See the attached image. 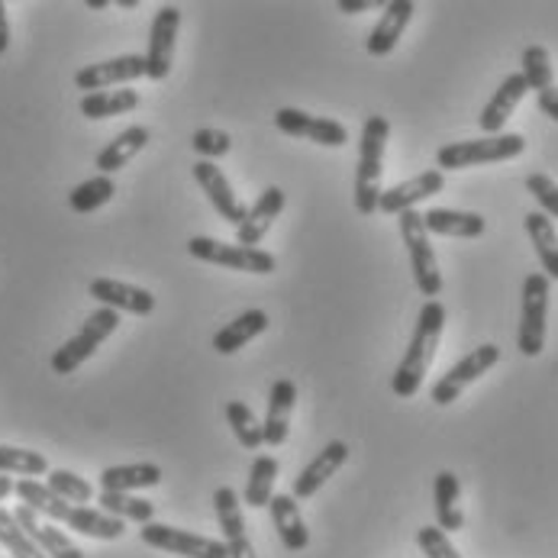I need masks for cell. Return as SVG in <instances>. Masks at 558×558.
Returning a JSON list of instances; mask_svg holds the SVG:
<instances>
[{"mask_svg": "<svg viewBox=\"0 0 558 558\" xmlns=\"http://www.w3.org/2000/svg\"><path fill=\"white\" fill-rule=\"evenodd\" d=\"M442 329H446V307L439 301H426L420 307V317H416V326H413L410 345H407L398 372L391 378V391L400 400H410L420 395V388H423V381L429 375V365L436 359Z\"/></svg>", "mask_w": 558, "mask_h": 558, "instance_id": "6da1fadb", "label": "cell"}, {"mask_svg": "<svg viewBox=\"0 0 558 558\" xmlns=\"http://www.w3.org/2000/svg\"><path fill=\"white\" fill-rule=\"evenodd\" d=\"M391 136V123L385 117H368L362 126L359 165H355V207L362 217H372L381 201V171H385V146Z\"/></svg>", "mask_w": 558, "mask_h": 558, "instance_id": "7a4b0ae2", "label": "cell"}, {"mask_svg": "<svg viewBox=\"0 0 558 558\" xmlns=\"http://www.w3.org/2000/svg\"><path fill=\"white\" fill-rule=\"evenodd\" d=\"M526 153V140L520 133H500V136H481V140H465V143H449L436 153L439 171H462L475 165H490V161H510Z\"/></svg>", "mask_w": 558, "mask_h": 558, "instance_id": "3957f363", "label": "cell"}, {"mask_svg": "<svg viewBox=\"0 0 558 558\" xmlns=\"http://www.w3.org/2000/svg\"><path fill=\"white\" fill-rule=\"evenodd\" d=\"M117 326H120V314H117V311L97 307L90 317L81 323L78 332L52 352V359H49L52 372H56V375H75L81 365H84V362H87V359L117 332Z\"/></svg>", "mask_w": 558, "mask_h": 558, "instance_id": "277c9868", "label": "cell"}, {"mask_svg": "<svg viewBox=\"0 0 558 558\" xmlns=\"http://www.w3.org/2000/svg\"><path fill=\"white\" fill-rule=\"evenodd\" d=\"M400 223V240L410 252V271H413V281H416V291L429 301L439 298L442 291V275H439V262H436V252L429 245V233L423 227V214L420 210H407L398 217Z\"/></svg>", "mask_w": 558, "mask_h": 558, "instance_id": "5b68a950", "label": "cell"}, {"mask_svg": "<svg viewBox=\"0 0 558 558\" xmlns=\"http://www.w3.org/2000/svg\"><path fill=\"white\" fill-rule=\"evenodd\" d=\"M549 278L543 271H533L523 278V317L517 332V349L526 359L543 355L546 349V319H549Z\"/></svg>", "mask_w": 558, "mask_h": 558, "instance_id": "8992f818", "label": "cell"}, {"mask_svg": "<svg viewBox=\"0 0 558 558\" xmlns=\"http://www.w3.org/2000/svg\"><path fill=\"white\" fill-rule=\"evenodd\" d=\"M187 252L197 258V262H207V265H220V268H230V271H245V275H271L278 268V258L265 248H245L240 242H220L210 240V236H194L187 242Z\"/></svg>", "mask_w": 558, "mask_h": 558, "instance_id": "52a82bcc", "label": "cell"}, {"mask_svg": "<svg viewBox=\"0 0 558 558\" xmlns=\"http://www.w3.org/2000/svg\"><path fill=\"white\" fill-rule=\"evenodd\" d=\"M140 539L153 549L171 553L181 558H230V546L223 539H210V536H197L187 530H174L168 523H146L140 530Z\"/></svg>", "mask_w": 558, "mask_h": 558, "instance_id": "ba28073f", "label": "cell"}, {"mask_svg": "<svg viewBox=\"0 0 558 558\" xmlns=\"http://www.w3.org/2000/svg\"><path fill=\"white\" fill-rule=\"evenodd\" d=\"M497 362H500V349H497L494 342H484L478 349H472L469 355H462V359L433 385L429 398L436 400L439 407H449L452 400L462 398V391H465L469 385H475L481 375H487Z\"/></svg>", "mask_w": 558, "mask_h": 558, "instance_id": "9c48e42d", "label": "cell"}, {"mask_svg": "<svg viewBox=\"0 0 558 558\" xmlns=\"http://www.w3.org/2000/svg\"><path fill=\"white\" fill-rule=\"evenodd\" d=\"M275 126L284 136L311 140V143L329 146V149H339V146L349 143V130L339 120H332V117H314V113H304L298 107H281L275 113Z\"/></svg>", "mask_w": 558, "mask_h": 558, "instance_id": "30bf717a", "label": "cell"}, {"mask_svg": "<svg viewBox=\"0 0 558 558\" xmlns=\"http://www.w3.org/2000/svg\"><path fill=\"white\" fill-rule=\"evenodd\" d=\"M178 26H181V10L174 3L159 7L153 29H149V49H146V78L149 81H165L171 75Z\"/></svg>", "mask_w": 558, "mask_h": 558, "instance_id": "8fae6325", "label": "cell"}, {"mask_svg": "<svg viewBox=\"0 0 558 558\" xmlns=\"http://www.w3.org/2000/svg\"><path fill=\"white\" fill-rule=\"evenodd\" d=\"M194 181L204 187V194H207V201H210V207L227 220V223H233L236 230L242 227V220H245V207H242V201L236 197V191H233V184L227 181V174H223V168L217 165V161H204L197 159L194 161Z\"/></svg>", "mask_w": 558, "mask_h": 558, "instance_id": "7c38bea8", "label": "cell"}, {"mask_svg": "<svg viewBox=\"0 0 558 558\" xmlns=\"http://www.w3.org/2000/svg\"><path fill=\"white\" fill-rule=\"evenodd\" d=\"M87 294L100 304V307H110L117 314H133V317H149L156 311V298L153 291L146 288H136V284H126V281H117V278H94Z\"/></svg>", "mask_w": 558, "mask_h": 558, "instance_id": "4fadbf2b", "label": "cell"}, {"mask_svg": "<svg viewBox=\"0 0 558 558\" xmlns=\"http://www.w3.org/2000/svg\"><path fill=\"white\" fill-rule=\"evenodd\" d=\"M146 78V56H117V59H107V62H97V65H84L78 75H75V84L78 90H87V94H97V90H107L113 84H130V81Z\"/></svg>", "mask_w": 558, "mask_h": 558, "instance_id": "5bb4252c", "label": "cell"}, {"mask_svg": "<svg viewBox=\"0 0 558 558\" xmlns=\"http://www.w3.org/2000/svg\"><path fill=\"white\" fill-rule=\"evenodd\" d=\"M442 187H446V174H442L439 168L420 171V174H413L410 181L395 184L391 191H381L378 210H381V214H395V217H400V214H407V210H416L420 201L439 194Z\"/></svg>", "mask_w": 558, "mask_h": 558, "instance_id": "9a60e30c", "label": "cell"}, {"mask_svg": "<svg viewBox=\"0 0 558 558\" xmlns=\"http://www.w3.org/2000/svg\"><path fill=\"white\" fill-rule=\"evenodd\" d=\"M345 462H349V446H345L342 439H332V442H326L317 456H314V459H311V462H307V465L298 472L294 487H291L294 500H311L319 487L332 478V475H336V472H339Z\"/></svg>", "mask_w": 558, "mask_h": 558, "instance_id": "2e32d148", "label": "cell"}, {"mask_svg": "<svg viewBox=\"0 0 558 558\" xmlns=\"http://www.w3.org/2000/svg\"><path fill=\"white\" fill-rule=\"evenodd\" d=\"M284 204H288V194H284L278 184H268V187L258 194V201L248 207L242 227L236 230V242L245 245V248H258V242L268 236V230H271L275 220L281 217Z\"/></svg>", "mask_w": 558, "mask_h": 558, "instance_id": "e0dca14e", "label": "cell"}, {"mask_svg": "<svg viewBox=\"0 0 558 558\" xmlns=\"http://www.w3.org/2000/svg\"><path fill=\"white\" fill-rule=\"evenodd\" d=\"M13 517H16V523L26 530V536L46 553L49 558H84L78 546L69 539V533L65 530H59L56 523H46L36 510H29L26 504H20L16 510H13Z\"/></svg>", "mask_w": 558, "mask_h": 558, "instance_id": "ac0fdd59", "label": "cell"}, {"mask_svg": "<svg viewBox=\"0 0 558 558\" xmlns=\"http://www.w3.org/2000/svg\"><path fill=\"white\" fill-rule=\"evenodd\" d=\"M526 90H530V84H526V78H523L520 72H513V75H507V78L500 81V87L494 90V97H490V100L484 104V110H481V130H484L487 136H500L504 126H507V120L513 117L517 104L526 97Z\"/></svg>", "mask_w": 558, "mask_h": 558, "instance_id": "d6986e66", "label": "cell"}, {"mask_svg": "<svg viewBox=\"0 0 558 558\" xmlns=\"http://www.w3.org/2000/svg\"><path fill=\"white\" fill-rule=\"evenodd\" d=\"M413 13H416V3L413 0H391V3H385V13L375 23V29L368 33V43H365L368 56H375V59L391 56L398 49L403 29L410 26Z\"/></svg>", "mask_w": 558, "mask_h": 558, "instance_id": "ffe728a7", "label": "cell"}, {"mask_svg": "<svg viewBox=\"0 0 558 558\" xmlns=\"http://www.w3.org/2000/svg\"><path fill=\"white\" fill-rule=\"evenodd\" d=\"M294 403H298V385L291 378H278L271 385V395H268V416L262 423V433H265V446L268 449H278V446L288 442Z\"/></svg>", "mask_w": 558, "mask_h": 558, "instance_id": "44dd1931", "label": "cell"}, {"mask_svg": "<svg viewBox=\"0 0 558 558\" xmlns=\"http://www.w3.org/2000/svg\"><path fill=\"white\" fill-rule=\"evenodd\" d=\"M423 227L429 236H452V240H478L487 230V220L475 210H449V207H429L423 214Z\"/></svg>", "mask_w": 558, "mask_h": 558, "instance_id": "7402d4cb", "label": "cell"}, {"mask_svg": "<svg viewBox=\"0 0 558 558\" xmlns=\"http://www.w3.org/2000/svg\"><path fill=\"white\" fill-rule=\"evenodd\" d=\"M268 513H271V523L284 543L288 553H301L311 546V530L301 517V507L294 500V494H275L271 504H268Z\"/></svg>", "mask_w": 558, "mask_h": 558, "instance_id": "603a6c76", "label": "cell"}, {"mask_svg": "<svg viewBox=\"0 0 558 558\" xmlns=\"http://www.w3.org/2000/svg\"><path fill=\"white\" fill-rule=\"evenodd\" d=\"M149 143H153L149 126H126L120 136H113V143H107V146L97 153L94 165L100 168V174H113V171L126 168V165L136 159Z\"/></svg>", "mask_w": 558, "mask_h": 558, "instance_id": "cb8c5ba5", "label": "cell"}, {"mask_svg": "<svg viewBox=\"0 0 558 558\" xmlns=\"http://www.w3.org/2000/svg\"><path fill=\"white\" fill-rule=\"evenodd\" d=\"M459 494L462 484L452 472H439L436 484H433V500H436V526L442 533H459L465 526V513L459 507Z\"/></svg>", "mask_w": 558, "mask_h": 558, "instance_id": "d4e9b609", "label": "cell"}, {"mask_svg": "<svg viewBox=\"0 0 558 558\" xmlns=\"http://www.w3.org/2000/svg\"><path fill=\"white\" fill-rule=\"evenodd\" d=\"M265 329H268V314L258 311V307H252V311L240 314L233 323H227V326L214 336V349H217L220 355H233V352H240L242 345H248L255 336H262Z\"/></svg>", "mask_w": 558, "mask_h": 558, "instance_id": "484cf974", "label": "cell"}, {"mask_svg": "<svg viewBox=\"0 0 558 558\" xmlns=\"http://www.w3.org/2000/svg\"><path fill=\"white\" fill-rule=\"evenodd\" d=\"M161 481V469L156 462H136V465H110L100 472V490L133 494L143 487H156Z\"/></svg>", "mask_w": 558, "mask_h": 558, "instance_id": "4316f807", "label": "cell"}, {"mask_svg": "<svg viewBox=\"0 0 558 558\" xmlns=\"http://www.w3.org/2000/svg\"><path fill=\"white\" fill-rule=\"evenodd\" d=\"M523 223H526V233H530V240H533V248H536V255H539V265H543V275L549 278V281H558V233H556V223L543 214V210H533V214H526L523 217Z\"/></svg>", "mask_w": 558, "mask_h": 558, "instance_id": "83f0119b", "label": "cell"}, {"mask_svg": "<svg viewBox=\"0 0 558 558\" xmlns=\"http://www.w3.org/2000/svg\"><path fill=\"white\" fill-rule=\"evenodd\" d=\"M16 497H20V504H26L29 510H36V513L46 517L49 523H65L69 510L75 507V504L62 500L59 494H52L49 484H43V481L36 478L16 481Z\"/></svg>", "mask_w": 558, "mask_h": 558, "instance_id": "f1b7e54d", "label": "cell"}, {"mask_svg": "<svg viewBox=\"0 0 558 558\" xmlns=\"http://www.w3.org/2000/svg\"><path fill=\"white\" fill-rule=\"evenodd\" d=\"M65 526L75 530L81 536H90V539H104V543H113V539H123L126 533V523L104 513V510H94V507H72L69 517H65Z\"/></svg>", "mask_w": 558, "mask_h": 558, "instance_id": "f546056e", "label": "cell"}, {"mask_svg": "<svg viewBox=\"0 0 558 558\" xmlns=\"http://www.w3.org/2000/svg\"><path fill=\"white\" fill-rule=\"evenodd\" d=\"M78 107L87 120H110V117H123V113H130V110H136V107H140V90H133V87H120V90H97V94H84Z\"/></svg>", "mask_w": 558, "mask_h": 558, "instance_id": "4dcf8cb0", "label": "cell"}, {"mask_svg": "<svg viewBox=\"0 0 558 558\" xmlns=\"http://www.w3.org/2000/svg\"><path fill=\"white\" fill-rule=\"evenodd\" d=\"M275 478H278V459L275 456H258L248 469V484L242 494V504L252 510H262L275 497Z\"/></svg>", "mask_w": 558, "mask_h": 558, "instance_id": "1f68e13d", "label": "cell"}, {"mask_svg": "<svg viewBox=\"0 0 558 558\" xmlns=\"http://www.w3.org/2000/svg\"><path fill=\"white\" fill-rule=\"evenodd\" d=\"M100 510L123 520V523H153L156 520V504L153 500H143V497H133V494H117V490H100Z\"/></svg>", "mask_w": 558, "mask_h": 558, "instance_id": "d6a6232c", "label": "cell"}, {"mask_svg": "<svg viewBox=\"0 0 558 558\" xmlns=\"http://www.w3.org/2000/svg\"><path fill=\"white\" fill-rule=\"evenodd\" d=\"M214 510H217V520H220V530H223V543L248 536L245 517H242V497L230 484L214 490Z\"/></svg>", "mask_w": 558, "mask_h": 558, "instance_id": "836d02e7", "label": "cell"}, {"mask_svg": "<svg viewBox=\"0 0 558 558\" xmlns=\"http://www.w3.org/2000/svg\"><path fill=\"white\" fill-rule=\"evenodd\" d=\"M113 194H117L113 178H110V174H94V178L81 181L78 187L69 194V207H72L75 214H94V210H100L104 204H110Z\"/></svg>", "mask_w": 558, "mask_h": 558, "instance_id": "e575fe53", "label": "cell"}, {"mask_svg": "<svg viewBox=\"0 0 558 558\" xmlns=\"http://www.w3.org/2000/svg\"><path fill=\"white\" fill-rule=\"evenodd\" d=\"M49 462L43 452L33 449H16V446H0V475H20V478H39L49 475Z\"/></svg>", "mask_w": 558, "mask_h": 558, "instance_id": "d590c367", "label": "cell"}, {"mask_svg": "<svg viewBox=\"0 0 558 558\" xmlns=\"http://www.w3.org/2000/svg\"><path fill=\"white\" fill-rule=\"evenodd\" d=\"M227 420H230V429H233V436H236V442H240L242 449H258V446H265L262 420L252 413L248 403L230 400V403H227Z\"/></svg>", "mask_w": 558, "mask_h": 558, "instance_id": "8d00e7d4", "label": "cell"}, {"mask_svg": "<svg viewBox=\"0 0 558 558\" xmlns=\"http://www.w3.org/2000/svg\"><path fill=\"white\" fill-rule=\"evenodd\" d=\"M0 546L13 558H49L26 536V530L16 523L13 510H3V507H0Z\"/></svg>", "mask_w": 558, "mask_h": 558, "instance_id": "74e56055", "label": "cell"}, {"mask_svg": "<svg viewBox=\"0 0 558 558\" xmlns=\"http://www.w3.org/2000/svg\"><path fill=\"white\" fill-rule=\"evenodd\" d=\"M520 75L526 78L530 84V90H536V94H543V90H549V87H556V81H553V59H549V49L546 46H526L523 49V69H520Z\"/></svg>", "mask_w": 558, "mask_h": 558, "instance_id": "f35d334b", "label": "cell"}, {"mask_svg": "<svg viewBox=\"0 0 558 558\" xmlns=\"http://www.w3.org/2000/svg\"><path fill=\"white\" fill-rule=\"evenodd\" d=\"M46 484H49L52 494H59L62 500H69L75 507H84V504L94 500V484L87 478H81V475H75V472H69V469H52Z\"/></svg>", "mask_w": 558, "mask_h": 558, "instance_id": "ab89813d", "label": "cell"}, {"mask_svg": "<svg viewBox=\"0 0 558 558\" xmlns=\"http://www.w3.org/2000/svg\"><path fill=\"white\" fill-rule=\"evenodd\" d=\"M191 149L201 156L204 161H217L223 159L230 149H233V140H230V133H223V130H210V126H204V130H194V136H191Z\"/></svg>", "mask_w": 558, "mask_h": 558, "instance_id": "60d3db41", "label": "cell"}, {"mask_svg": "<svg viewBox=\"0 0 558 558\" xmlns=\"http://www.w3.org/2000/svg\"><path fill=\"white\" fill-rule=\"evenodd\" d=\"M526 191L536 197L539 210H543L549 220H558V184L549 174H543V171L526 174Z\"/></svg>", "mask_w": 558, "mask_h": 558, "instance_id": "b9f144b4", "label": "cell"}, {"mask_svg": "<svg viewBox=\"0 0 558 558\" xmlns=\"http://www.w3.org/2000/svg\"><path fill=\"white\" fill-rule=\"evenodd\" d=\"M416 546L423 549L426 558H462L459 549L449 543V533H442L439 526H420L416 530Z\"/></svg>", "mask_w": 558, "mask_h": 558, "instance_id": "7bdbcfd3", "label": "cell"}, {"mask_svg": "<svg viewBox=\"0 0 558 558\" xmlns=\"http://www.w3.org/2000/svg\"><path fill=\"white\" fill-rule=\"evenodd\" d=\"M536 100H539V110H543L549 120H556L558 123V87H549V90L536 94Z\"/></svg>", "mask_w": 558, "mask_h": 558, "instance_id": "ee69618b", "label": "cell"}, {"mask_svg": "<svg viewBox=\"0 0 558 558\" xmlns=\"http://www.w3.org/2000/svg\"><path fill=\"white\" fill-rule=\"evenodd\" d=\"M227 546H230V558H258L255 556V546H252V539H248V536L233 539V543H227Z\"/></svg>", "mask_w": 558, "mask_h": 558, "instance_id": "f6af8a7d", "label": "cell"}, {"mask_svg": "<svg viewBox=\"0 0 558 558\" xmlns=\"http://www.w3.org/2000/svg\"><path fill=\"white\" fill-rule=\"evenodd\" d=\"M10 49V20H7V3L0 0V56Z\"/></svg>", "mask_w": 558, "mask_h": 558, "instance_id": "bcb514c9", "label": "cell"}, {"mask_svg": "<svg viewBox=\"0 0 558 558\" xmlns=\"http://www.w3.org/2000/svg\"><path fill=\"white\" fill-rule=\"evenodd\" d=\"M336 7H339L342 13H362V10H372L375 3H372V0H339Z\"/></svg>", "mask_w": 558, "mask_h": 558, "instance_id": "7dc6e473", "label": "cell"}, {"mask_svg": "<svg viewBox=\"0 0 558 558\" xmlns=\"http://www.w3.org/2000/svg\"><path fill=\"white\" fill-rule=\"evenodd\" d=\"M10 494H16V481L7 478V475H0V504H3Z\"/></svg>", "mask_w": 558, "mask_h": 558, "instance_id": "c3c4849f", "label": "cell"}, {"mask_svg": "<svg viewBox=\"0 0 558 558\" xmlns=\"http://www.w3.org/2000/svg\"><path fill=\"white\" fill-rule=\"evenodd\" d=\"M117 7H123V10H136V7H140V0H117Z\"/></svg>", "mask_w": 558, "mask_h": 558, "instance_id": "681fc988", "label": "cell"}, {"mask_svg": "<svg viewBox=\"0 0 558 558\" xmlns=\"http://www.w3.org/2000/svg\"><path fill=\"white\" fill-rule=\"evenodd\" d=\"M87 7H90V10H104V7H110V3H107V0H87Z\"/></svg>", "mask_w": 558, "mask_h": 558, "instance_id": "f907efd6", "label": "cell"}]
</instances>
